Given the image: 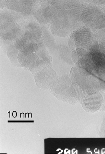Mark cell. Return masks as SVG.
Instances as JSON below:
<instances>
[{
    "label": "cell",
    "instance_id": "3",
    "mask_svg": "<svg viewBox=\"0 0 105 154\" xmlns=\"http://www.w3.org/2000/svg\"><path fill=\"white\" fill-rule=\"evenodd\" d=\"M50 58L48 51L43 43L39 48L37 55L29 71L33 75L44 68L49 66Z\"/></svg>",
    "mask_w": 105,
    "mask_h": 154
},
{
    "label": "cell",
    "instance_id": "5",
    "mask_svg": "<svg viewBox=\"0 0 105 154\" xmlns=\"http://www.w3.org/2000/svg\"><path fill=\"white\" fill-rule=\"evenodd\" d=\"M18 25L1 27V38L3 41L7 42V46L14 42L22 33V28Z\"/></svg>",
    "mask_w": 105,
    "mask_h": 154
},
{
    "label": "cell",
    "instance_id": "7",
    "mask_svg": "<svg viewBox=\"0 0 105 154\" xmlns=\"http://www.w3.org/2000/svg\"><path fill=\"white\" fill-rule=\"evenodd\" d=\"M7 55L12 65L16 67H21L18 62V57L20 51L12 44L7 47Z\"/></svg>",
    "mask_w": 105,
    "mask_h": 154
},
{
    "label": "cell",
    "instance_id": "1",
    "mask_svg": "<svg viewBox=\"0 0 105 154\" xmlns=\"http://www.w3.org/2000/svg\"><path fill=\"white\" fill-rule=\"evenodd\" d=\"M22 29L21 34L13 43L20 51L30 44L43 40L42 28L38 24L28 23Z\"/></svg>",
    "mask_w": 105,
    "mask_h": 154
},
{
    "label": "cell",
    "instance_id": "2",
    "mask_svg": "<svg viewBox=\"0 0 105 154\" xmlns=\"http://www.w3.org/2000/svg\"><path fill=\"white\" fill-rule=\"evenodd\" d=\"M43 40L38 43H32L21 50L18 59L19 62L25 70L29 71L30 68L37 54L38 51Z\"/></svg>",
    "mask_w": 105,
    "mask_h": 154
},
{
    "label": "cell",
    "instance_id": "6",
    "mask_svg": "<svg viewBox=\"0 0 105 154\" xmlns=\"http://www.w3.org/2000/svg\"><path fill=\"white\" fill-rule=\"evenodd\" d=\"M54 74L53 71L49 67H46L33 74L34 79L37 85H43L47 83L50 79H52Z\"/></svg>",
    "mask_w": 105,
    "mask_h": 154
},
{
    "label": "cell",
    "instance_id": "8",
    "mask_svg": "<svg viewBox=\"0 0 105 154\" xmlns=\"http://www.w3.org/2000/svg\"><path fill=\"white\" fill-rule=\"evenodd\" d=\"M90 1L96 5L105 6V0H90Z\"/></svg>",
    "mask_w": 105,
    "mask_h": 154
},
{
    "label": "cell",
    "instance_id": "4",
    "mask_svg": "<svg viewBox=\"0 0 105 154\" xmlns=\"http://www.w3.org/2000/svg\"><path fill=\"white\" fill-rule=\"evenodd\" d=\"M89 9L85 11V14L88 15L85 17L97 27H105V13L100 7L93 6L89 7Z\"/></svg>",
    "mask_w": 105,
    "mask_h": 154
}]
</instances>
